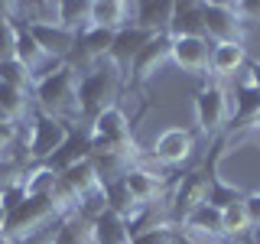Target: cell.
Returning a JSON list of instances; mask_svg holds the SVG:
<instances>
[{
    "instance_id": "6da1fadb",
    "label": "cell",
    "mask_w": 260,
    "mask_h": 244,
    "mask_svg": "<svg viewBox=\"0 0 260 244\" xmlns=\"http://www.w3.org/2000/svg\"><path fill=\"white\" fill-rule=\"evenodd\" d=\"M32 101H36V111L72 124L75 117H81V108H78V72L72 69L69 62L59 65V69H52V72H46V75L36 78V85H32Z\"/></svg>"
},
{
    "instance_id": "7a4b0ae2",
    "label": "cell",
    "mask_w": 260,
    "mask_h": 244,
    "mask_svg": "<svg viewBox=\"0 0 260 244\" xmlns=\"http://www.w3.org/2000/svg\"><path fill=\"white\" fill-rule=\"evenodd\" d=\"M124 72L117 69L111 59H101L98 65L78 75V108H81V117H94L101 114L104 108H111L114 98H117L120 85H124Z\"/></svg>"
},
{
    "instance_id": "3957f363",
    "label": "cell",
    "mask_w": 260,
    "mask_h": 244,
    "mask_svg": "<svg viewBox=\"0 0 260 244\" xmlns=\"http://www.w3.org/2000/svg\"><path fill=\"white\" fill-rule=\"evenodd\" d=\"M75 124L69 120H59V117H49V114L36 111L29 117V134H26V160L32 166H43L62 150V143L72 137Z\"/></svg>"
},
{
    "instance_id": "277c9868",
    "label": "cell",
    "mask_w": 260,
    "mask_h": 244,
    "mask_svg": "<svg viewBox=\"0 0 260 244\" xmlns=\"http://www.w3.org/2000/svg\"><path fill=\"white\" fill-rule=\"evenodd\" d=\"M88 143H91V153L114 150V146H134V127H130L124 108L111 104L101 114H94L91 124H88Z\"/></svg>"
},
{
    "instance_id": "5b68a950",
    "label": "cell",
    "mask_w": 260,
    "mask_h": 244,
    "mask_svg": "<svg viewBox=\"0 0 260 244\" xmlns=\"http://www.w3.org/2000/svg\"><path fill=\"white\" fill-rule=\"evenodd\" d=\"M244 26L247 23L238 4H221V0L202 4V29L211 43H244Z\"/></svg>"
},
{
    "instance_id": "8992f818",
    "label": "cell",
    "mask_w": 260,
    "mask_h": 244,
    "mask_svg": "<svg viewBox=\"0 0 260 244\" xmlns=\"http://www.w3.org/2000/svg\"><path fill=\"white\" fill-rule=\"evenodd\" d=\"M228 120H231V104H228V95L218 81H208L205 88H199L195 95V124H199L202 134L215 137Z\"/></svg>"
},
{
    "instance_id": "52a82bcc",
    "label": "cell",
    "mask_w": 260,
    "mask_h": 244,
    "mask_svg": "<svg viewBox=\"0 0 260 244\" xmlns=\"http://www.w3.org/2000/svg\"><path fill=\"white\" fill-rule=\"evenodd\" d=\"M195 150V134L189 127H166L162 134L153 140V150L150 157L156 166H182V163H189Z\"/></svg>"
},
{
    "instance_id": "ba28073f",
    "label": "cell",
    "mask_w": 260,
    "mask_h": 244,
    "mask_svg": "<svg viewBox=\"0 0 260 244\" xmlns=\"http://www.w3.org/2000/svg\"><path fill=\"white\" fill-rule=\"evenodd\" d=\"M169 52H173V36H169V33H153V36L146 39V46L137 52V59L130 62L127 78L137 81V85L146 81V78H153L162 65L169 62Z\"/></svg>"
},
{
    "instance_id": "9c48e42d",
    "label": "cell",
    "mask_w": 260,
    "mask_h": 244,
    "mask_svg": "<svg viewBox=\"0 0 260 244\" xmlns=\"http://www.w3.org/2000/svg\"><path fill=\"white\" fill-rule=\"evenodd\" d=\"M205 192H208V176L205 173H199V169L185 173L176 182L173 205H169V222H173V225H182V218L189 215L192 208H199L202 202H205Z\"/></svg>"
},
{
    "instance_id": "30bf717a",
    "label": "cell",
    "mask_w": 260,
    "mask_h": 244,
    "mask_svg": "<svg viewBox=\"0 0 260 244\" xmlns=\"http://www.w3.org/2000/svg\"><path fill=\"white\" fill-rule=\"evenodd\" d=\"M124 186L140 205H156V199L162 195V189H166V173H162V166L153 169V166H146V163H134L124 173Z\"/></svg>"
},
{
    "instance_id": "8fae6325",
    "label": "cell",
    "mask_w": 260,
    "mask_h": 244,
    "mask_svg": "<svg viewBox=\"0 0 260 244\" xmlns=\"http://www.w3.org/2000/svg\"><path fill=\"white\" fill-rule=\"evenodd\" d=\"M211 59V39L208 36H179L173 39L169 62H176L182 72H208Z\"/></svg>"
},
{
    "instance_id": "7c38bea8",
    "label": "cell",
    "mask_w": 260,
    "mask_h": 244,
    "mask_svg": "<svg viewBox=\"0 0 260 244\" xmlns=\"http://www.w3.org/2000/svg\"><path fill=\"white\" fill-rule=\"evenodd\" d=\"M26 26H29V33L36 36V43L43 46V52L49 55V59H55V62H69L72 49H75V43H78L75 33L62 29L59 23H26Z\"/></svg>"
},
{
    "instance_id": "4fadbf2b",
    "label": "cell",
    "mask_w": 260,
    "mask_h": 244,
    "mask_svg": "<svg viewBox=\"0 0 260 244\" xmlns=\"http://www.w3.org/2000/svg\"><path fill=\"white\" fill-rule=\"evenodd\" d=\"M182 234H189L192 241H199V244H205L211 238H224V231H221V211L218 208H211L208 202H202L199 208H192L189 215L182 218Z\"/></svg>"
},
{
    "instance_id": "5bb4252c",
    "label": "cell",
    "mask_w": 260,
    "mask_h": 244,
    "mask_svg": "<svg viewBox=\"0 0 260 244\" xmlns=\"http://www.w3.org/2000/svg\"><path fill=\"white\" fill-rule=\"evenodd\" d=\"M247 46L244 43H211V59H208V72L215 78H231L241 75L247 69Z\"/></svg>"
},
{
    "instance_id": "9a60e30c",
    "label": "cell",
    "mask_w": 260,
    "mask_h": 244,
    "mask_svg": "<svg viewBox=\"0 0 260 244\" xmlns=\"http://www.w3.org/2000/svg\"><path fill=\"white\" fill-rule=\"evenodd\" d=\"M153 33H146V29H140L137 23H130V26H124V29H117L114 33V43H111V52H108V59L117 65L120 72L127 75V69H130V62L137 59V52L146 46V39H150Z\"/></svg>"
},
{
    "instance_id": "2e32d148",
    "label": "cell",
    "mask_w": 260,
    "mask_h": 244,
    "mask_svg": "<svg viewBox=\"0 0 260 244\" xmlns=\"http://www.w3.org/2000/svg\"><path fill=\"white\" fill-rule=\"evenodd\" d=\"M91 244H130V225L124 215L104 208L91 218Z\"/></svg>"
},
{
    "instance_id": "e0dca14e",
    "label": "cell",
    "mask_w": 260,
    "mask_h": 244,
    "mask_svg": "<svg viewBox=\"0 0 260 244\" xmlns=\"http://www.w3.org/2000/svg\"><path fill=\"white\" fill-rule=\"evenodd\" d=\"M130 16H134V7L124 4V0H91V26L98 29H124L130 26Z\"/></svg>"
},
{
    "instance_id": "ac0fdd59",
    "label": "cell",
    "mask_w": 260,
    "mask_h": 244,
    "mask_svg": "<svg viewBox=\"0 0 260 244\" xmlns=\"http://www.w3.org/2000/svg\"><path fill=\"white\" fill-rule=\"evenodd\" d=\"M166 33L173 39H179V36H205V29H202V4H195V0L173 4Z\"/></svg>"
},
{
    "instance_id": "d6986e66",
    "label": "cell",
    "mask_w": 260,
    "mask_h": 244,
    "mask_svg": "<svg viewBox=\"0 0 260 244\" xmlns=\"http://www.w3.org/2000/svg\"><path fill=\"white\" fill-rule=\"evenodd\" d=\"M85 157H91V143H88V130H72V137L62 143V150L55 153L49 163H43V166H49L52 173H62L65 166H72V163H78V160H85Z\"/></svg>"
},
{
    "instance_id": "ffe728a7",
    "label": "cell",
    "mask_w": 260,
    "mask_h": 244,
    "mask_svg": "<svg viewBox=\"0 0 260 244\" xmlns=\"http://www.w3.org/2000/svg\"><path fill=\"white\" fill-rule=\"evenodd\" d=\"M260 111V92L250 85L247 78L238 81L234 88V111H231V124H250Z\"/></svg>"
},
{
    "instance_id": "44dd1931",
    "label": "cell",
    "mask_w": 260,
    "mask_h": 244,
    "mask_svg": "<svg viewBox=\"0 0 260 244\" xmlns=\"http://www.w3.org/2000/svg\"><path fill=\"white\" fill-rule=\"evenodd\" d=\"M59 26L81 36L91 26V0H65V4H59Z\"/></svg>"
},
{
    "instance_id": "7402d4cb",
    "label": "cell",
    "mask_w": 260,
    "mask_h": 244,
    "mask_svg": "<svg viewBox=\"0 0 260 244\" xmlns=\"http://www.w3.org/2000/svg\"><path fill=\"white\" fill-rule=\"evenodd\" d=\"M52 244H91V222H85L81 215H65L52 231Z\"/></svg>"
},
{
    "instance_id": "603a6c76",
    "label": "cell",
    "mask_w": 260,
    "mask_h": 244,
    "mask_svg": "<svg viewBox=\"0 0 260 244\" xmlns=\"http://www.w3.org/2000/svg\"><path fill=\"white\" fill-rule=\"evenodd\" d=\"M241 199H244V192H241L234 182H224L221 176L208 173V192H205V202H208L211 208L224 211L228 205H234V202H241Z\"/></svg>"
},
{
    "instance_id": "cb8c5ba5",
    "label": "cell",
    "mask_w": 260,
    "mask_h": 244,
    "mask_svg": "<svg viewBox=\"0 0 260 244\" xmlns=\"http://www.w3.org/2000/svg\"><path fill=\"white\" fill-rule=\"evenodd\" d=\"M29 92H20V88H10L0 81V111L7 114V120H13V124H20L23 117L29 114Z\"/></svg>"
},
{
    "instance_id": "d4e9b609",
    "label": "cell",
    "mask_w": 260,
    "mask_h": 244,
    "mask_svg": "<svg viewBox=\"0 0 260 244\" xmlns=\"http://www.w3.org/2000/svg\"><path fill=\"white\" fill-rule=\"evenodd\" d=\"M179 234H182V228L173 225L169 218H162V222L143 228V231H137L134 238H130V244H176Z\"/></svg>"
},
{
    "instance_id": "484cf974",
    "label": "cell",
    "mask_w": 260,
    "mask_h": 244,
    "mask_svg": "<svg viewBox=\"0 0 260 244\" xmlns=\"http://www.w3.org/2000/svg\"><path fill=\"white\" fill-rule=\"evenodd\" d=\"M221 231H224V238H244V234L250 231V218H247V205H244V199L241 202H234V205H228L221 211Z\"/></svg>"
},
{
    "instance_id": "4316f807",
    "label": "cell",
    "mask_w": 260,
    "mask_h": 244,
    "mask_svg": "<svg viewBox=\"0 0 260 244\" xmlns=\"http://www.w3.org/2000/svg\"><path fill=\"white\" fill-rule=\"evenodd\" d=\"M0 81L10 85V88H20V92H29V95H32V85H36L32 72L23 62H16V59H4V62H0Z\"/></svg>"
},
{
    "instance_id": "83f0119b",
    "label": "cell",
    "mask_w": 260,
    "mask_h": 244,
    "mask_svg": "<svg viewBox=\"0 0 260 244\" xmlns=\"http://www.w3.org/2000/svg\"><path fill=\"white\" fill-rule=\"evenodd\" d=\"M13 49H16V20L7 16V10H0V62L13 59Z\"/></svg>"
},
{
    "instance_id": "f1b7e54d",
    "label": "cell",
    "mask_w": 260,
    "mask_h": 244,
    "mask_svg": "<svg viewBox=\"0 0 260 244\" xmlns=\"http://www.w3.org/2000/svg\"><path fill=\"white\" fill-rule=\"evenodd\" d=\"M16 137H20V127L16 124H0V160L10 157V150L16 146Z\"/></svg>"
},
{
    "instance_id": "f546056e",
    "label": "cell",
    "mask_w": 260,
    "mask_h": 244,
    "mask_svg": "<svg viewBox=\"0 0 260 244\" xmlns=\"http://www.w3.org/2000/svg\"><path fill=\"white\" fill-rule=\"evenodd\" d=\"M244 205H247L250 228H260V192H250V195H244Z\"/></svg>"
},
{
    "instance_id": "4dcf8cb0",
    "label": "cell",
    "mask_w": 260,
    "mask_h": 244,
    "mask_svg": "<svg viewBox=\"0 0 260 244\" xmlns=\"http://www.w3.org/2000/svg\"><path fill=\"white\" fill-rule=\"evenodd\" d=\"M241 78H247L250 85H254L257 92H260V62H247V69H244V75H241Z\"/></svg>"
},
{
    "instance_id": "1f68e13d",
    "label": "cell",
    "mask_w": 260,
    "mask_h": 244,
    "mask_svg": "<svg viewBox=\"0 0 260 244\" xmlns=\"http://www.w3.org/2000/svg\"><path fill=\"white\" fill-rule=\"evenodd\" d=\"M4 228H7V208L0 205V238H4Z\"/></svg>"
},
{
    "instance_id": "d6a6232c",
    "label": "cell",
    "mask_w": 260,
    "mask_h": 244,
    "mask_svg": "<svg viewBox=\"0 0 260 244\" xmlns=\"http://www.w3.org/2000/svg\"><path fill=\"white\" fill-rule=\"evenodd\" d=\"M176 244H199V241H192L189 234H179V241H176Z\"/></svg>"
},
{
    "instance_id": "836d02e7",
    "label": "cell",
    "mask_w": 260,
    "mask_h": 244,
    "mask_svg": "<svg viewBox=\"0 0 260 244\" xmlns=\"http://www.w3.org/2000/svg\"><path fill=\"white\" fill-rule=\"evenodd\" d=\"M250 127H257V130H260V111H257V117L250 120Z\"/></svg>"
}]
</instances>
